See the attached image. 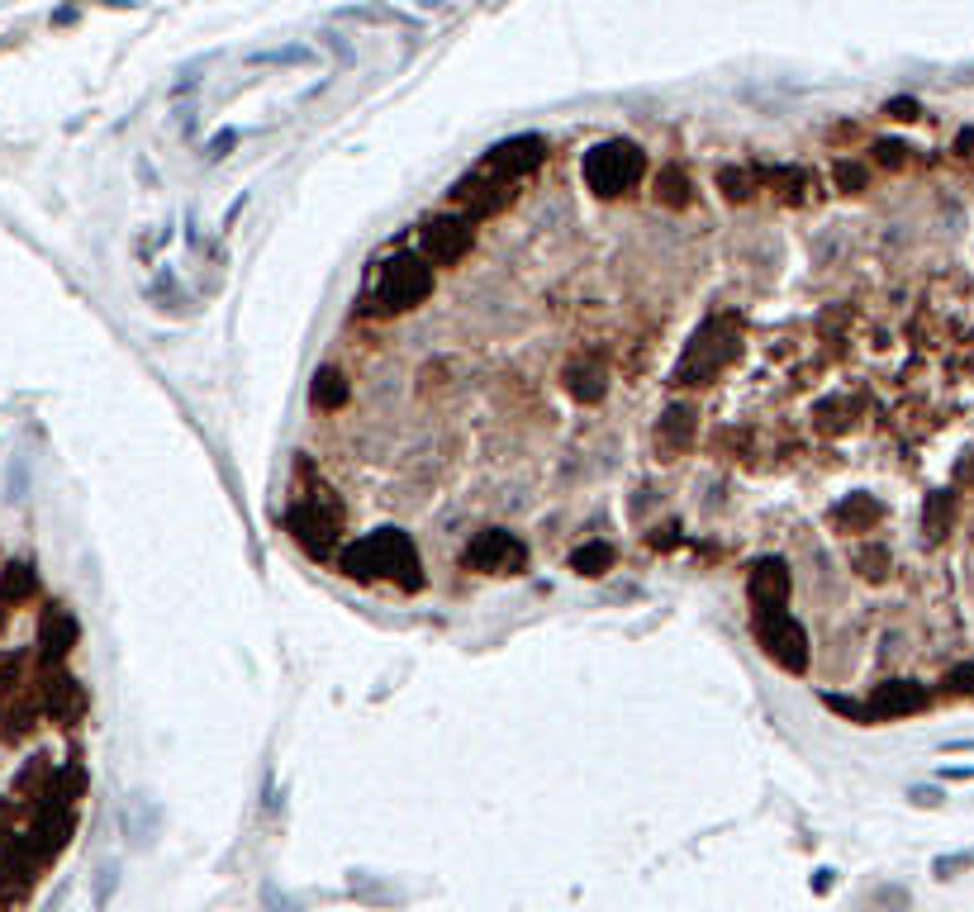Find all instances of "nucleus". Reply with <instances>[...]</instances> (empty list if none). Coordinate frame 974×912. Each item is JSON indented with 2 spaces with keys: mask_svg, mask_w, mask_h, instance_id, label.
<instances>
[{
  "mask_svg": "<svg viewBox=\"0 0 974 912\" xmlns=\"http://www.w3.org/2000/svg\"><path fill=\"white\" fill-rule=\"evenodd\" d=\"M951 523H955V494L951 490L927 494V509H922V532H927L932 542H941L946 532H951Z\"/></svg>",
  "mask_w": 974,
  "mask_h": 912,
  "instance_id": "20",
  "label": "nucleus"
},
{
  "mask_svg": "<svg viewBox=\"0 0 974 912\" xmlns=\"http://www.w3.org/2000/svg\"><path fill=\"white\" fill-rule=\"evenodd\" d=\"M751 628H756L761 651L775 661L779 670H789V675L809 670V632L794 623V614H756V618H751Z\"/></svg>",
  "mask_w": 974,
  "mask_h": 912,
  "instance_id": "7",
  "label": "nucleus"
},
{
  "mask_svg": "<svg viewBox=\"0 0 974 912\" xmlns=\"http://www.w3.org/2000/svg\"><path fill=\"white\" fill-rule=\"evenodd\" d=\"M337 570H343L347 580H390L399 584V590H419L423 584V562H419V546H414L409 532L399 528H375L367 532V538L347 542L343 552H337Z\"/></svg>",
  "mask_w": 974,
  "mask_h": 912,
  "instance_id": "1",
  "label": "nucleus"
},
{
  "mask_svg": "<svg viewBox=\"0 0 974 912\" xmlns=\"http://www.w3.org/2000/svg\"><path fill=\"white\" fill-rule=\"evenodd\" d=\"M419 243H423L419 252L433 267H457L461 257L471 252V243H476V224L466 214H437V219H428V224H423Z\"/></svg>",
  "mask_w": 974,
  "mask_h": 912,
  "instance_id": "9",
  "label": "nucleus"
},
{
  "mask_svg": "<svg viewBox=\"0 0 974 912\" xmlns=\"http://www.w3.org/2000/svg\"><path fill=\"white\" fill-rule=\"evenodd\" d=\"M885 114L889 120H917V100H889Z\"/></svg>",
  "mask_w": 974,
  "mask_h": 912,
  "instance_id": "28",
  "label": "nucleus"
},
{
  "mask_svg": "<svg viewBox=\"0 0 974 912\" xmlns=\"http://www.w3.org/2000/svg\"><path fill=\"white\" fill-rule=\"evenodd\" d=\"M885 518V504L870 500V494H847V500L833 509V528L837 532H870Z\"/></svg>",
  "mask_w": 974,
  "mask_h": 912,
  "instance_id": "15",
  "label": "nucleus"
},
{
  "mask_svg": "<svg viewBox=\"0 0 974 912\" xmlns=\"http://www.w3.org/2000/svg\"><path fill=\"white\" fill-rule=\"evenodd\" d=\"M461 566L476 570V576H523L528 566V542L509 528H485L466 542Z\"/></svg>",
  "mask_w": 974,
  "mask_h": 912,
  "instance_id": "6",
  "label": "nucleus"
},
{
  "mask_svg": "<svg viewBox=\"0 0 974 912\" xmlns=\"http://www.w3.org/2000/svg\"><path fill=\"white\" fill-rule=\"evenodd\" d=\"M542 158H547V143H542L538 134H518V138L495 143V148L480 158L476 172H485L490 181H504V186H514L518 176H528L532 167H542Z\"/></svg>",
  "mask_w": 974,
  "mask_h": 912,
  "instance_id": "8",
  "label": "nucleus"
},
{
  "mask_svg": "<svg viewBox=\"0 0 974 912\" xmlns=\"http://www.w3.org/2000/svg\"><path fill=\"white\" fill-rule=\"evenodd\" d=\"M285 528H291V538L300 542L315 562H329L337 552V538H343V504L323 485H315V494H295L291 514H285Z\"/></svg>",
  "mask_w": 974,
  "mask_h": 912,
  "instance_id": "4",
  "label": "nucleus"
},
{
  "mask_svg": "<svg viewBox=\"0 0 974 912\" xmlns=\"http://www.w3.org/2000/svg\"><path fill=\"white\" fill-rule=\"evenodd\" d=\"M509 200H514V190L504 186V181H490L485 172H471L452 186V205H457V214H466L471 224L485 214H500Z\"/></svg>",
  "mask_w": 974,
  "mask_h": 912,
  "instance_id": "10",
  "label": "nucleus"
},
{
  "mask_svg": "<svg viewBox=\"0 0 974 912\" xmlns=\"http://www.w3.org/2000/svg\"><path fill=\"white\" fill-rule=\"evenodd\" d=\"M747 594H751V618L756 614H785L789 604V566L779 556H765V562L751 566L747 576Z\"/></svg>",
  "mask_w": 974,
  "mask_h": 912,
  "instance_id": "11",
  "label": "nucleus"
},
{
  "mask_svg": "<svg viewBox=\"0 0 974 912\" xmlns=\"http://www.w3.org/2000/svg\"><path fill=\"white\" fill-rule=\"evenodd\" d=\"M580 172H584V186H590L594 195L618 200V195H628L642 181L646 152L632 138H604V143H594V148L584 152Z\"/></svg>",
  "mask_w": 974,
  "mask_h": 912,
  "instance_id": "3",
  "label": "nucleus"
},
{
  "mask_svg": "<svg viewBox=\"0 0 974 912\" xmlns=\"http://www.w3.org/2000/svg\"><path fill=\"white\" fill-rule=\"evenodd\" d=\"M44 703H48V713H53L58 723H72L76 713H82V689H76V680L72 675H48V685H44Z\"/></svg>",
  "mask_w": 974,
  "mask_h": 912,
  "instance_id": "17",
  "label": "nucleus"
},
{
  "mask_svg": "<svg viewBox=\"0 0 974 912\" xmlns=\"http://www.w3.org/2000/svg\"><path fill=\"white\" fill-rule=\"evenodd\" d=\"M955 480H960V485H974V452H970L965 461L955 466Z\"/></svg>",
  "mask_w": 974,
  "mask_h": 912,
  "instance_id": "29",
  "label": "nucleus"
},
{
  "mask_svg": "<svg viewBox=\"0 0 974 912\" xmlns=\"http://www.w3.org/2000/svg\"><path fill=\"white\" fill-rule=\"evenodd\" d=\"M946 689H951V694H974V666L946 675Z\"/></svg>",
  "mask_w": 974,
  "mask_h": 912,
  "instance_id": "27",
  "label": "nucleus"
},
{
  "mask_svg": "<svg viewBox=\"0 0 974 912\" xmlns=\"http://www.w3.org/2000/svg\"><path fill=\"white\" fill-rule=\"evenodd\" d=\"M837 186H841V190H861V186H865V167H855V162L841 158V162H837Z\"/></svg>",
  "mask_w": 974,
  "mask_h": 912,
  "instance_id": "25",
  "label": "nucleus"
},
{
  "mask_svg": "<svg viewBox=\"0 0 974 912\" xmlns=\"http://www.w3.org/2000/svg\"><path fill=\"white\" fill-rule=\"evenodd\" d=\"M903 152H908V148H903V143H875V162H879V167H885V172H899V167L908 162V158H903Z\"/></svg>",
  "mask_w": 974,
  "mask_h": 912,
  "instance_id": "24",
  "label": "nucleus"
},
{
  "mask_svg": "<svg viewBox=\"0 0 974 912\" xmlns=\"http://www.w3.org/2000/svg\"><path fill=\"white\" fill-rule=\"evenodd\" d=\"M343 399H347V375L337 367H319L315 381H309V404H315L319 414H333Z\"/></svg>",
  "mask_w": 974,
  "mask_h": 912,
  "instance_id": "18",
  "label": "nucleus"
},
{
  "mask_svg": "<svg viewBox=\"0 0 974 912\" xmlns=\"http://www.w3.org/2000/svg\"><path fill=\"white\" fill-rule=\"evenodd\" d=\"M690 200H694L690 176H685L680 167H666V172L656 176V205H666V210H685Z\"/></svg>",
  "mask_w": 974,
  "mask_h": 912,
  "instance_id": "21",
  "label": "nucleus"
},
{
  "mask_svg": "<svg viewBox=\"0 0 974 912\" xmlns=\"http://www.w3.org/2000/svg\"><path fill=\"white\" fill-rule=\"evenodd\" d=\"M694 433H699V414L690 409V404H670L666 414H661L656 423V452L661 461H675L680 452L694 447Z\"/></svg>",
  "mask_w": 974,
  "mask_h": 912,
  "instance_id": "14",
  "label": "nucleus"
},
{
  "mask_svg": "<svg viewBox=\"0 0 974 912\" xmlns=\"http://www.w3.org/2000/svg\"><path fill=\"white\" fill-rule=\"evenodd\" d=\"M718 190H723L732 205H747L751 195L761 190V176L751 172V167H723V172H718Z\"/></svg>",
  "mask_w": 974,
  "mask_h": 912,
  "instance_id": "22",
  "label": "nucleus"
},
{
  "mask_svg": "<svg viewBox=\"0 0 974 912\" xmlns=\"http://www.w3.org/2000/svg\"><path fill=\"white\" fill-rule=\"evenodd\" d=\"M433 295V262L423 252H395L375 276V315H405Z\"/></svg>",
  "mask_w": 974,
  "mask_h": 912,
  "instance_id": "5",
  "label": "nucleus"
},
{
  "mask_svg": "<svg viewBox=\"0 0 974 912\" xmlns=\"http://www.w3.org/2000/svg\"><path fill=\"white\" fill-rule=\"evenodd\" d=\"M932 703V694L917 680H885L875 685V694L865 699L870 723H889V718H908V713H922Z\"/></svg>",
  "mask_w": 974,
  "mask_h": 912,
  "instance_id": "12",
  "label": "nucleus"
},
{
  "mask_svg": "<svg viewBox=\"0 0 974 912\" xmlns=\"http://www.w3.org/2000/svg\"><path fill=\"white\" fill-rule=\"evenodd\" d=\"M34 590V576H29V566H10V576H5V594H29Z\"/></svg>",
  "mask_w": 974,
  "mask_h": 912,
  "instance_id": "26",
  "label": "nucleus"
},
{
  "mask_svg": "<svg viewBox=\"0 0 974 912\" xmlns=\"http://www.w3.org/2000/svg\"><path fill=\"white\" fill-rule=\"evenodd\" d=\"M742 352V323L732 315L699 323V333L685 343L680 361H675V385H708L718 381V371H727Z\"/></svg>",
  "mask_w": 974,
  "mask_h": 912,
  "instance_id": "2",
  "label": "nucleus"
},
{
  "mask_svg": "<svg viewBox=\"0 0 974 912\" xmlns=\"http://www.w3.org/2000/svg\"><path fill=\"white\" fill-rule=\"evenodd\" d=\"M562 385H566V395L576 399V404H600L604 395H608V367L594 352H584V357H570L566 361V371H562Z\"/></svg>",
  "mask_w": 974,
  "mask_h": 912,
  "instance_id": "13",
  "label": "nucleus"
},
{
  "mask_svg": "<svg viewBox=\"0 0 974 912\" xmlns=\"http://www.w3.org/2000/svg\"><path fill=\"white\" fill-rule=\"evenodd\" d=\"M72 642H76V618L67 614V608H48L44 614V628H38V646H44V656L48 661H62L72 651Z\"/></svg>",
  "mask_w": 974,
  "mask_h": 912,
  "instance_id": "16",
  "label": "nucleus"
},
{
  "mask_svg": "<svg viewBox=\"0 0 974 912\" xmlns=\"http://www.w3.org/2000/svg\"><path fill=\"white\" fill-rule=\"evenodd\" d=\"M614 546L608 542H584V546H576V552H570V570H576V576H584V580H600V576H608V570H614Z\"/></svg>",
  "mask_w": 974,
  "mask_h": 912,
  "instance_id": "19",
  "label": "nucleus"
},
{
  "mask_svg": "<svg viewBox=\"0 0 974 912\" xmlns=\"http://www.w3.org/2000/svg\"><path fill=\"white\" fill-rule=\"evenodd\" d=\"M855 570H861L865 580H885V576H889V552L875 542V546H870V552L855 556Z\"/></svg>",
  "mask_w": 974,
  "mask_h": 912,
  "instance_id": "23",
  "label": "nucleus"
}]
</instances>
